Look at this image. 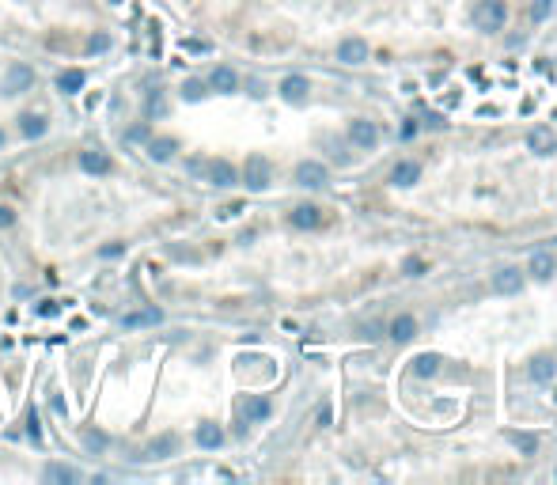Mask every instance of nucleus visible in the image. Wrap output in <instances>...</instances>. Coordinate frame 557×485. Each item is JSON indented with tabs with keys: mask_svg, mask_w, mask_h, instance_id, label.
<instances>
[{
	"mask_svg": "<svg viewBox=\"0 0 557 485\" xmlns=\"http://www.w3.org/2000/svg\"><path fill=\"white\" fill-rule=\"evenodd\" d=\"M421 179V163H413V160H402L395 171H390V182L395 186H413Z\"/></svg>",
	"mask_w": 557,
	"mask_h": 485,
	"instance_id": "ddd939ff",
	"label": "nucleus"
},
{
	"mask_svg": "<svg viewBox=\"0 0 557 485\" xmlns=\"http://www.w3.org/2000/svg\"><path fill=\"white\" fill-rule=\"evenodd\" d=\"M527 372H531V379H534V383H550V379H553V372H557V364H553V357H534Z\"/></svg>",
	"mask_w": 557,
	"mask_h": 485,
	"instance_id": "a211bd4d",
	"label": "nucleus"
},
{
	"mask_svg": "<svg viewBox=\"0 0 557 485\" xmlns=\"http://www.w3.org/2000/svg\"><path fill=\"white\" fill-rule=\"evenodd\" d=\"M308 91H311L308 76H285V80H281V99H285V103H303Z\"/></svg>",
	"mask_w": 557,
	"mask_h": 485,
	"instance_id": "1a4fd4ad",
	"label": "nucleus"
},
{
	"mask_svg": "<svg viewBox=\"0 0 557 485\" xmlns=\"http://www.w3.org/2000/svg\"><path fill=\"white\" fill-rule=\"evenodd\" d=\"M493 289L497 292H505V296H516L523 292V273L516 266H505V269H497L493 273Z\"/></svg>",
	"mask_w": 557,
	"mask_h": 485,
	"instance_id": "0eeeda50",
	"label": "nucleus"
},
{
	"mask_svg": "<svg viewBox=\"0 0 557 485\" xmlns=\"http://www.w3.org/2000/svg\"><path fill=\"white\" fill-rule=\"evenodd\" d=\"M527 269H531L534 281H550L553 277V255H550V250H534L531 262H527Z\"/></svg>",
	"mask_w": 557,
	"mask_h": 485,
	"instance_id": "9b49d317",
	"label": "nucleus"
},
{
	"mask_svg": "<svg viewBox=\"0 0 557 485\" xmlns=\"http://www.w3.org/2000/svg\"><path fill=\"white\" fill-rule=\"evenodd\" d=\"M288 220H292V228L311 231V228H319V224H322V208H319V205H296Z\"/></svg>",
	"mask_w": 557,
	"mask_h": 485,
	"instance_id": "9d476101",
	"label": "nucleus"
},
{
	"mask_svg": "<svg viewBox=\"0 0 557 485\" xmlns=\"http://www.w3.org/2000/svg\"><path fill=\"white\" fill-rule=\"evenodd\" d=\"M326 179H330V171H326L319 160H303L296 167V182L303 186V190H322Z\"/></svg>",
	"mask_w": 557,
	"mask_h": 485,
	"instance_id": "20e7f679",
	"label": "nucleus"
},
{
	"mask_svg": "<svg viewBox=\"0 0 557 485\" xmlns=\"http://www.w3.org/2000/svg\"><path fill=\"white\" fill-rule=\"evenodd\" d=\"M269 160L266 156H247V167H243V186L247 190H266L269 186Z\"/></svg>",
	"mask_w": 557,
	"mask_h": 485,
	"instance_id": "7ed1b4c3",
	"label": "nucleus"
},
{
	"mask_svg": "<svg viewBox=\"0 0 557 485\" xmlns=\"http://www.w3.org/2000/svg\"><path fill=\"white\" fill-rule=\"evenodd\" d=\"M440 357H436V352H421V357H413V376L417 379H432L436 372H440Z\"/></svg>",
	"mask_w": 557,
	"mask_h": 485,
	"instance_id": "4468645a",
	"label": "nucleus"
},
{
	"mask_svg": "<svg viewBox=\"0 0 557 485\" xmlns=\"http://www.w3.org/2000/svg\"><path fill=\"white\" fill-rule=\"evenodd\" d=\"M35 87V69L30 65H8V72H4V80H0V91L4 95H23Z\"/></svg>",
	"mask_w": 557,
	"mask_h": 485,
	"instance_id": "f03ea898",
	"label": "nucleus"
},
{
	"mask_svg": "<svg viewBox=\"0 0 557 485\" xmlns=\"http://www.w3.org/2000/svg\"><path fill=\"white\" fill-rule=\"evenodd\" d=\"M413 334H417V318L413 315H398L395 323H390V338L395 341H410Z\"/></svg>",
	"mask_w": 557,
	"mask_h": 485,
	"instance_id": "412c9836",
	"label": "nucleus"
},
{
	"mask_svg": "<svg viewBox=\"0 0 557 485\" xmlns=\"http://www.w3.org/2000/svg\"><path fill=\"white\" fill-rule=\"evenodd\" d=\"M114 255H122V247H118V242H106V247H103V258H114Z\"/></svg>",
	"mask_w": 557,
	"mask_h": 485,
	"instance_id": "f704fd0d",
	"label": "nucleus"
},
{
	"mask_svg": "<svg viewBox=\"0 0 557 485\" xmlns=\"http://www.w3.org/2000/svg\"><path fill=\"white\" fill-rule=\"evenodd\" d=\"M84 444L91 447V451H103V447H106V436H103V433H87V436H84Z\"/></svg>",
	"mask_w": 557,
	"mask_h": 485,
	"instance_id": "c756f323",
	"label": "nucleus"
},
{
	"mask_svg": "<svg viewBox=\"0 0 557 485\" xmlns=\"http://www.w3.org/2000/svg\"><path fill=\"white\" fill-rule=\"evenodd\" d=\"M84 80H87V76H84L80 69H64V72L57 76V87H61L64 95H76V91L84 87Z\"/></svg>",
	"mask_w": 557,
	"mask_h": 485,
	"instance_id": "4be33fe9",
	"label": "nucleus"
},
{
	"mask_svg": "<svg viewBox=\"0 0 557 485\" xmlns=\"http://www.w3.org/2000/svg\"><path fill=\"white\" fill-rule=\"evenodd\" d=\"M337 61L342 65H364L368 61V42L364 38H345L337 46Z\"/></svg>",
	"mask_w": 557,
	"mask_h": 485,
	"instance_id": "6e6552de",
	"label": "nucleus"
},
{
	"mask_svg": "<svg viewBox=\"0 0 557 485\" xmlns=\"http://www.w3.org/2000/svg\"><path fill=\"white\" fill-rule=\"evenodd\" d=\"M508 440L523 451V455H534V451H539V436H527V433H508Z\"/></svg>",
	"mask_w": 557,
	"mask_h": 485,
	"instance_id": "bb28decb",
	"label": "nucleus"
},
{
	"mask_svg": "<svg viewBox=\"0 0 557 485\" xmlns=\"http://www.w3.org/2000/svg\"><path fill=\"white\" fill-rule=\"evenodd\" d=\"M174 152H179V140H174V137H152V140H148V156L159 160V163L171 160Z\"/></svg>",
	"mask_w": 557,
	"mask_h": 485,
	"instance_id": "dca6fc26",
	"label": "nucleus"
},
{
	"mask_svg": "<svg viewBox=\"0 0 557 485\" xmlns=\"http://www.w3.org/2000/svg\"><path fill=\"white\" fill-rule=\"evenodd\" d=\"M0 148H4V129H0Z\"/></svg>",
	"mask_w": 557,
	"mask_h": 485,
	"instance_id": "c9c22d12",
	"label": "nucleus"
},
{
	"mask_svg": "<svg viewBox=\"0 0 557 485\" xmlns=\"http://www.w3.org/2000/svg\"><path fill=\"white\" fill-rule=\"evenodd\" d=\"M209 87H213V91H224V95H227V91H235V87H239V76L227 69V65H220V69H213Z\"/></svg>",
	"mask_w": 557,
	"mask_h": 485,
	"instance_id": "2eb2a0df",
	"label": "nucleus"
},
{
	"mask_svg": "<svg viewBox=\"0 0 557 485\" xmlns=\"http://www.w3.org/2000/svg\"><path fill=\"white\" fill-rule=\"evenodd\" d=\"M80 167L87 174H106V171H111V156L99 152V148H91V152H84V156H80Z\"/></svg>",
	"mask_w": 557,
	"mask_h": 485,
	"instance_id": "f8f14e48",
	"label": "nucleus"
},
{
	"mask_svg": "<svg viewBox=\"0 0 557 485\" xmlns=\"http://www.w3.org/2000/svg\"><path fill=\"white\" fill-rule=\"evenodd\" d=\"M174 447H179V440H174V436H159V440H152L148 455H156V459H167Z\"/></svg>",
	"mask_w": 557,
	"mask_h": 485,
	"instance_id": "a878e982",
	"label": "nucleus"
},
{
	"mask_svg": "<svg viewBox=\"0 0 557 485\" xmlns=\"http://www.w3.org/2000/svg\"><path fill=\"white\" fill-rule=\"evenodd\" d=\"M198 444H201V447H220V444H224V433H220L216 425L205 421V425H198Z\"/></svg>",
	"mask_w": 557,
	"mask_h": 485,
	"instance_id": "5701e85b",
	"label": "nucleus"
},
{
	"mask_svg": "<svg viewBox=\"0 0 557 485\" xmlns=\"http://www.w3.org/2000/svg\"><path fill=\"white\" fill-rule=\"evenodd\" d=\"M349 140H353L356 148H376L379 145V126L368 118H356L353 126H349Z\"/></svg>",
	"mask_w": 557,
	"mask_h": 485,
	"instance_id": "39448f33",
	"label": "nucleus"
},
{
	"mask_svg": "<svg viewBox=\"0 0 557 485\" xmlns=\"http://www.w3.org/2000/svg\"><path fill=\"white\" fill-rule=\"evenodd\" d=\"M269 417V398H247L243 402V421L254 425V421H266Z\"/></svg>",
	"mask_w": 557,
	"mask_h": 485,
	"instance_id": "6ab92c4d",
	"label": "nucleus"
},
{
	"mask_svg": "<svg viewBox=\"0 0 557 485\" xmlns=\"http://www.w3.org/2000/svg\"><path fill=\"white\" fill-rule=\"evenodd\" d=\"M27 433H30V440H35V444H42V428H38V417H35V413L27 417Z\"/></svg>",
	"mask_w": 557,
	"mask_h": 485,
	"instance_id": "7c9ffc66",
	"label": "nucleus"
},
{
	"mask_svg": "<svg viewBox=\"0 0 557 485\" xmlns=\"http://www.w3.org/2000/svg\"><path fill=\"white\" fill-rule=\"evenodd\" d=\"M19 129H23V137H42V133H46V118H42V114H23V118H19Z\"/></svg>",
	"mask_w": 557,
	"mask_h": 485,
	"instance_id": "b1692460",
	"label": "nucleus"
},
{
	"mask_svg": "<svg viewBox=\"0 0 557 485\" xmlns=\"http://www.w3.org/2000/svg\"><path fill=\"white\" fill-rule=\"evenodd\" d=\"M421 269H424V262H417V258L406 262V273H410V277H413V273H421Z\"/></svg>",
	"mask_w": 557,
	"mask_h": 485,
	"instance_id": "72a5a7b5",
	"label": "nucleus"
},
{
	"mask_svg": "<svg viewBox=\"0 0 557 485\" xmlns=\"http://www.w3.org/2000/svg\"><path fill=\"white\" fill-rule=\"evenodd\" d=\"M553 402H557V394H553Z\"/></svg>",
	"mask_w": 557,
	"mask_h": 485,
	"instance_id": "e433bc0d",
	"label": "nucleus"
},
{
	"mask_svg": "<svg viewBox=\"0 0 557 485\" xmlns=\"http://www.w3.org/2000/svg\"><path fill=\"white\" fill-rule=\"evenodd\" d=\"M12 220H16V213L8 205H0V228H12Z\"/></svg>",
	"mask_w": 557,
	"mask_h": 485,
	"instance_id": "2f4dec72",
	"label": "nucleus"
},
{
	"mask_svg": "<svg viewBox=\"0 0 557 485\" xmlns=\"http://www.w3.org/2000/svg\"><path fill=\"white\" fill-rule=\"evenodd\" d=\"M505 19H508L505 0H478V4H474V27L485 30V35L500 30V27H505Z\"/></svg>",
	"mask_w": 557,
	"mask_h": 485,
	"instance_id": "f257e3e1",
	"label": "nucleus"
},
{
	"mask_svg": "<svg viewBox=\"0 0 557 485\" xmlns=\"http://www.w3.org/2000/svg\"><path fill=\"white\" fill-rule=\"evenodd\" d=\"M205 174H209V182H213V186H220V190H227V186H235V182H239V171H235L227 160L205 163Z\"/></svg>",
	"mask_w": 557,
	"mask_h": 485,
	"instance_id": "423d86ee",
	"label": "nucleus"
},
{
	"mask_svg": "<svg viewBox=\"0 0 557 485\" xmlns=\"http://www.w3.org/2000/svg\"><path fill=\"white\" fill-rule=\"evenodd\" d=\"M163 323V311H156V307H148V311H137V315H125L122 318V326L125 330H137V326H159Z\"/></svg>",
	"mask_w": 557,
	"mask_h": 485,
	"instance_id": "f3484780",
	"label": "nucleus"
},
{
	"mask_svg": "<svg viewBox=\"0 0 557 485\" xmlns=\"http://www.w3.org/2000/svg\"><path fill=\"white\" fill-rule=\"evenodd\" d=\"M182 99H190V103L205 99V84H201V80H186V84H182Z\"/></svg>",
	"mask_w": 557,
	"mask_h": 485,
	"instance_id": "cd10ccee",
	"label": "nucleus"
},
{
	"mask_svg": "<svg viewBox=\"0 0 557 485\" xmlns=\"http://www.w3.org/2000/svg\"><path fill=\"white\" fill-rule=\"evenodd\" d=\"M550 12H553V0H534V4H531V19H534V23H539V19H546Z\"/></svg>",
	"mask_w": 557,
	"mask_h": 485,
	"instance_id": "c85d7f7f",
	"label": "nucleus"
},
{
	"mask_svg": "<svg viewBox=\"0 0 557 485\" xmlns=\"http://www.w3.org/2000/svg\"><path fill=\"white\" fill-rule=\"evenodd\" d=\"M106 46H111V38H106V35H99V38L87 42V50H106Z\"/></svg>",
	"mask_w": 557,
	"mask_h": 485,
	"instance_id": "473e14b6",
	"label": "nucleus"
},
{
	"mask_svg": "<svg viewBox=\"0 0 557 485\" xmlns=\"http://www.w3.org/2000/svg\"><path fill=\"white\" fill-rule=\"evenodd\" d=\"M46 481H64V485H69V481H76V470L72 467H61V462H50V467H46Z\"/></svg>",
	"mask_w": 557,
	"mask_h": 485,
	"instance_id": "393cba45",
	"label": "nucleus"
},
{
	"mask_svg": "<svg viewBox=\"0 0 557 485\" xmlns=\"http://www.w3.org/2000/svg\"><path fill=\"white\" fill-rule=\"evenodd\" d=\"M527 145H531L534 152H539V156H550L557 140H553V133H550V129H546V126H539V129H534V133L527 137Z\"/></svg>",
	"mask_w": 557,
	"mask_h": 485,
	"instance_id": "aec40b11",
	"label": "nucleus"
}]
</instances>
